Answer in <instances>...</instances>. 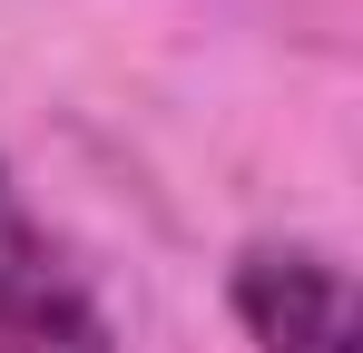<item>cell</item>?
<instances>
[{
    "label": "cell",
    "instance_id": "6da1fadb",
    "mask_svg": "<svg viewBox=\"0 0 363 353\" xmlns=\"http://www.w3.org/2000/svg\"><path fill=\"white\" fill-rule=\"evenodd\" d=\"M0 353H118L108 304L69 265V245L30 216L10 157H0Z\"/></svg>",
    "mask_w": 363,
    "mask_h": 353
},
{
    "label": "cell",
    "instance_id": "7a4b0ae2",
    "mask_svg": "<svg viewBox=\"0 0 363 353\" xmlns=\"http://www.w3.org/2000/svg\"><path fill=\"white\" fill-rule=\"evenodd\" d=\"M226 304H236L255 353H354V275L324 245H245L226 265Z\"/></svg>",
    "mask_w": 363,
    "mask_h": 353
}]
</instances>
